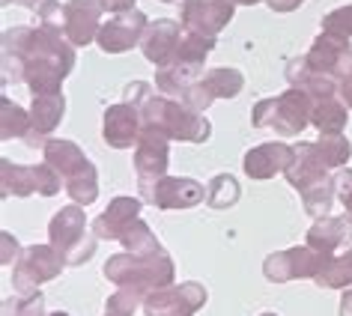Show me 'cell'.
Returning a JSON list of instances; mask_svg holds the SVG:
<instances>
[{"label":"cell","instance_id":"cell-1","mask_svg":"<svg viewBox=\"0 0 352 316\" xmlns=\"http://www.w3.org/2000/svg\"><path fill=\"white\" fill-rule=\"evenodd\" d=\"M63 33L48 27H15L3 33V84H28L33 95L60 93L75 66V51Z\"/></svg>","mask_w":352,"mask_h":316},{"label":"cell","instance_id":"cell-2","mask_svg":"<svg viewBox=\"0 0 352 316\" xmlns=\"http://www.w3.org/2000/svg\"><path fill=\"white\" fill-rule=\"evenodd\" d=\"M140 117L146 126L164 131L170 140H186V144H204L212 135L209 120H204L197 111H191L188 104L170 99V95H149L140 104Z\"/></svg>","mask_w":352,"mask_h":316},{"label":"cell","instance_id":"cell-3","mask_svg":"<svg viewBox=\"0 0 352 316\" xmlns=\"http://www.w3.org/2000/svg\"><path fill=\"white\" fill-rule=\"evenodd\" d=\"M104 278L117 286H138L144 293L173 284V262L158 248L153 253H117L104 262Z\"/></svg>","mask_w":352,"mask_h":316},{"label":"cell","instance_id":"cell-4","mask_svg":"<svg viewBox=\"0 0 352 316\" xmlns=\"http://www.w3.org/2000/svg\"><path fill=\"white\" fill-rule=\"evenodd\" d=\"M311 111H314V95H307L298 87H289L287 93L275 99H263L251 108L254 128H272L284 137H296L311 126Z\"/></svg>","mask_w":352,"mask_h":316},{"label":"cell","instance_id":"cell-5","mask_svg":"<svg viewBox=\"0 0 352 316\" xmlns=\"http://www.w3.org/2000/svg\"><path fill=\"white\" fill-rule=\"evenodd\" d=\"M66 266V257L60 253L54 245H30V248H24L19 266H15V275H12V286L19 289V293H36L39 284H45V280L57 278L60 269Z\"/></svg>","mask_w":352,"mask_h":316},{"label":"cell","instance_id":"cell-6","mask_svg":"<svg viewBox=\"0 0 352 316\" xmlns=\"http://www.w3.org/2000/svg\"><path fill=\"white\" fill-rule=\"evenodd\" d=\"M164 131L153 126H140L138 149H135V173H138V191L155 185L162 177H167V161H170V144Z\"/></svg>","mask_w":352,"mask_h":316},{"label":"cell","instance_id":"cell-7","mask_svg":"<svg viewBox=\"0 0 352 316\" xmlns=\"http://www.w3.org/2000/svg\"><path fill=\"white\" fill-rule=\"evenodd\" d=\"M331 253H322L305 245V248H287L280 253H269L263 262V275L272 284H287V280H298V278H316V271L322 269V262Z\"/></svg>","mask_w":352,"mask_h":316},{"label":"cell","instance_id":"cell-8","mask_svg":"<svg viewBox=\"0 0 352 316\" xmlns=\"http://www.w3.org/2000/svg\"><path fill=\"white\" fill-rule=\"evenodd\" d=\"M204 304H206V286L188 280V284H182V286L170 284V286L146 293L144 313L146 316H195Z\"/></svg>","mask_w":352,"mask_h":316},{"label":"cell","instance_id":"cell-9","mask_svg":"<svg viewBox=\"0 0 352 316\" xmlns=\"http://www.w3.org/2000/svg\"><path fill=\"white\" fill-rule=\"evenodd\" d=\"M146 15L140 10H126V12H113L108 21L99 27V48L104 54H126L144 39V30H146Z\"/></svg>","mask_w":352,"mask_h":316},{"label":"cell","instance_id":"cell-10","mask_svg":"<svg viewBox=\"0 0 352 316\" xmlns=\"http://www.w3.org/2000/svg\"><path fill=\"white\" fill-rule=\"evenodd\" d=\"M236 12L233 0H182V27L188 33L215 39Z\"/></svg>","mask_w":352,"mask_h":316},{"label":"cell","instance_id":"cell-11","mask_svg":"<svg viewBox=\"0 0 352 316\" xmlns=\"http://www.w3.org/2000/svg\"><path fill=\"white\" fill-rule=\"evenodd\" d=\"M108 12L104 0H66L63 6V36L75 48L87 45L99 36L102 15Z\"/></svg>","mask_w":352,"mask_h":316},{"label":"cell","instance_id":"cell-12","mask_svg":"<svg viewBox=\"0 0 352 316\" xmlns=\"http://www.w3.org/2000/svg\"><path fill=\"white\" fill-rule=\"evenodd\" d=\"M146 203L158 209H191L206 200V188L188 177H162L155 185L140 191Z\"/></svg>","mask_w":352,"mask_h":316},{"label":"cell","instance_id":"cell-13","mask_svg":"<svg viewBox=\"0 0 352 316\" xmlns=\"http://www.w3.org/2000/svg\"><path fill=\"white\" fill-rule=\"evenodd\" d=\"M307 66L320 75H331V78H346L352 75V45L349 39H340V36H331V33H320L314 39L311 51L305 54Z\"/></svg>","mask_w":352,"mask_h":316},{"label":"cell","instance_id":"cell-14","mask_svg":"<svg viewBox=\"0 0 352 316\" xmlns=\"http://www.w3.org/2000/svg\"><path fill=\"white\" fill-rule=\"evenodd\" d=\"M296 158V146L293 144H278V140H272V144H260L245 153V177L248 179H272L278 177V173H287V168L293 164Z\"/></svg>","mask_w":352,"mask_h":316},{"label":"cell","instance_id":"cell-15","mask_svg":"<svg viewBox=\"0 0 352 316\" xmlns=\"http://www.w3.org/2000/svg\"><path fill=\"white\" fill-rule=\"evenodd\" d=\"M140 126H144V117H140L138 104L120 102V104H111V108L104 111L102 135H104V140H108V146L126 149V146H135L138 144Z\"/></svg>","mask_w":352,"mask_h":316},{"label":"cell","instance_id":"cell-16","mask_svg":"<svg viewBox=\"0 0 352 316\" xmlns=\"http://www.w3.org/2000/svg\"><path fill=\"white\" fill-rule=\"evenodd\" d=\"M66 113V99L63 93H42V95H33V104H30V135L24 137L30 146H45L48 144V135L60 126Z\"/></svg>","mask_w":352,"mask_h":316},{"label":"cell","instance_id":"cell-17","mask_svg":"<svg viewBox=\"0 0 352 316\" xmlns=\"http://www.w3.org/2000/svg\"><path fill=\"white\" fill-rule=\"evenodd\" d=\"M182 21H173V19H158L153 24H146L144 30V39H140V51H144V57L149 60V63L164 66L167 60L173 57L176 45H179L182 39Z\"/></svg>","mask_w":352,"mask_h":316},{"label":"cell","instance_id":"cell-18","mask_svg":"<svg viewBox=\"0 0 352 316\" xmlns=\"http://www.w3.org/2000/svg\"><path fill=\"white\" fill-rule=\"evenodd\" d=\"M140 200L138 197H113L104 212L93 221V236L99 239H111V242H120V236L126 233L129 224H135L140 218Z\"/></svg>","mask_w":352,"mask_h":316},{"label":"cell","instance_id":"cell-19","mask_svg":"<svg viewBox=\"0 0 352 316\" xmlns=\"http://www.w3.org/2000/svg\"><path fill=\"white\" fill-rule=\"evenodd\" d=\"M84 230H87V215H84L81 206L72 203V206H63L54 218H51L48 239H51V245H54L60 253H66V251H72L75 245L87 236Z\"/></svg>","mask_w":352,"mask_h":316},{"label":"cell","instance_id":"cell-20","mask_svg":"<svg viewBox=\"0 0 352 316\" xmlns=\"http://www.w3.org/2000/svg\"><path fill=\"white\" fill-rule=\"evenodd\" d=\"M352 239V215H338V218H316L314 227L307 230V245L322 253L338 251L340 245Z\"/></svg>","mask_w":352,"mask_h":316},{"label":"cell","instance_id":"cell-21","mask_svg":"<svg viewBox=\"0 0 352 316\" xmlns=\"http://www.w3.org/2000/svg\"><path fill=\"white\" fill-rule=\"evenodd\" d=\"M329 168L322 164V158L316 155V149H314V144H296V158H293V164L287 168V182L293 188H298V191H305L311 182H316V179H322V177H329L325 173Z\"/></svg>","mask_w":352,"mask_h":316},{"label":"cell","instance_id":"cell-22","mask_svg":"<svg viewBox=\"0 0 352 316\" xmlns=\"http://www.w3.org/2000/svg\"><path fill=\"white\" fill-rule=\"evenodd\" d=\"M42 149H45V161L63 177V182L69 177H75V173H81L87 164H90V158L81 153V146H78L75 140H48Z\"/></svg>","mask_w":352,"mask_h":316},{"label":"cell","instance_id":"cell-23","mask_svg":"<svg viewBox=\"0 0 352 316\" xmlns=\"http://www.w3.org/2000/svg\"><path fill=\"white\" fill-rule=\"evenodd\" d=\"M311 126L320 128V135H340L343 126H346V104H343L338 95L314 99Z\"/></svg>","mask_w":352,"mask_h":316},{"label":"cell","instance_id":"cell-24","mask_svg":"<svg viewBox=\"0 0 352 316\" xmlns=\"http://www.w3.org/2000/svg\"><path fill=\"white\" fill-rule=\"evenodd\" d=\"M30 197L36 194V170L33 164H12L3 158V197Z\"/></svg>","mask_w":352,"mask_h":316},{"label":"cell","instance_id":"cell-25","mask_svg":"<svg viewBox=\"0 0 352 316\" xmlns=\"http://www.w3.org/2000/svg\"><path fill=\"white\" fill-rule=\"evenodd\" d=\"M302 194V206L305 212L311 218H325L331 212V203H334V179L331 177H322L311 182L305 191H298Z\"/></svg>","mask_w":352,"mask_h":316},{"label":"cell","instance_id":"cell-26","mask_svg":"<svg viewBox=\"0 0 352 316\" xmlns=\"http://www.w3.org/2000/svg\"><path fill=\"white\" fill-rule=\"evenodd\" d=\"M200 81L206 84V90L215 95V99H233V95L242 93L245 87V78L239 69H209V72L200 78Z\"/></svg>","mask_w":352,"mask_h":316},{"label":"cell","instance_id":"cell-27","mask_svg":"<svg viewBox=\"0 0 352 316\" xmlns=\"http://www.w3.org/2000/svg\"><path fill=\"white\" fill-rule=\"evenodd\" d=\"M66 194L72 197V203L78 206H90L96 197H99V173H96L93 161L87 164V168L81 173H75V177H69L66 182Z\"/></svg>","mask_w":352,"mask_h":316},{"label":"cell","instance_id":"cell-28","mask_svg":"<svg viewBox=\"0 0 352 316\" xmlns=\"http://www.w3.org/2000/svg\"><path fill=\"white\" fill-rule=\"evenodd\" d=\"M0 108H3V122H0V137L12 140V137H28L30 135V113L21 111L10 95L0 99Z\"/></svg>","mask_w":352,"mask_h":316},{"label":"cell","instance_id":"cell-29","mask_svg":"<svg viewBox=\"0 0 352 316\" xmlns=\"http://www.w3.org/2000/svg\"><path fill=\"white\" fill-rule=\"evenodd\" d=\"M239 194H242L239 182H236L230 173H218L206 188V203L212 209H230L239 203Z\"/></svg>","mask_w":352,"mask_h":316},{"label":"cell","instance_id":"cell-30","mask_svg":"<svg viewBox=\"0 0 352 316\" xmlns=\"http://www.w3.org/2000/svg\"><path fill=\"white\" fill-rule=\"evenodd\" d=\"M314 149L322 158L325 168H340L352 155V144L343 135H322L320 140H314Z\"/></svg>","mask_w":352,"mask_h":316},{"label":"cell","instance_id":"cell-31","mask_svg":"<svg viewBox=\"0 0 352 316\" xmlns=\"http://www.w3.org/2000/svg\"><path fill=\"white\" fill-rule=\"evenodd\" d=\"M316 284L329 286V289H343L352 286V262L346 257H329L322 262V269L316 271Z\"/></svg>","mask_w":352,"mask_h":316},{"label":"cell","instance_id":"cell-32","mask_svg":"<svg viewBox=\"0 0 352 316\" xmlns=\"http://www.w3.org/2000/svg\"><path fill=\"white\" fill-rule=\"evenodd\" d=\"M120 242L126 245V248H129L131 253H153V251L162 248V245H158V239L153 236V230H149V224L144 221V218H138L135 224H129V227H126V233L120 236Z\"/></svg>","mask_w":352,"mask_h":316},{"label":"cell","instance_id":"cell-33","mask_svg":"<svg viewBox=\"0 0 352 316\" xmlns=\"http://www.w3.org/2000/svg\"><path fill=\"white\" fill-rule=\"evenodd\" d=\"M144 298H146L144 289H138V286H120L117 293L108 298V304H104V311H108L104 316H135V311L144 304Z\"/></svg>","mask_w":352,"mask_h":316},{"label":"cell","instance_id":"cell-34","mask_svg":"<svg viewBox=\"0 0 352 316\" xmlns=\"http://www.w3.org/2000/svg\"><path fill=\"white\" fill-rule=\"evenodd\" d=\"M322 33H331V36H340V39H352V3L325 15Z\"/></svg>","mask_w":352,"mask_h":316},{"label":"cell","instance_id":"cell-35","mask_svg":"<svg viewBox=\"0 0 352 316\" xmlns=\"http://www.w3.org/2000/svg\"><path fill=\"white\" fill-rule=\"evenodd\" d=\"M96 245H99V236H84V239L78 242L72 251L63 253V257H66V266H84V262L96 253Z\"/></svg>","mask_w":352,"mask_h":316},{"label":"cell","instance_id":"cell-36","mask_svg":"<svg viewBox=\"0 0 352 316\" xmlns=\"http://www.w3.org/2000/svg\"><path fill=\"white\" fill-rule=\"evenodd\" d=\"M334 191H338V200L346 206V212L352 215V170H338L334 177Z\"/></svg>","mask_w":352,"mask_h":316},{"label":"cell","instance_id":"cell-37","mask_svg":"<svg viewBox=\"0 0 352 316\" xmlns=\"http://www.w3.org/2000/svg\"><path fill=\"white\" fill-rule=\"evenodd\" d=\"M149 95H153V90H149V84H144V81H135V84H129L126 87V102H131V104H144Z\"/></svg>","mask_w":352,"mask_h":316},{"label":"cell","instance_id":"cell-38","mask_svg":"<svg viewBox=\"0 0 352 316\" xmlns=\"http://www.w3.org/2000/svg\"><path fill=\"white\" fill-rule=\"evenodd\" d=\"M3 3L6 6H10V3H21V6H28V10H33V12H42V10H48V6L51 3H57V0H3Z\"/></svg>","mask_w":352,"mask_h":316},{"label":"cell","instance_id":"cell-39","mask_svg":"<svg viewBox=\"0 0 352 316\" xmlns=\"http://www.w3.org/2000/svg\"><path fill=\"white\" fill-rule=\"evenodd\" d=\"M266 3H269V10H275V12H293L305 0H266Z\"/></svg>","mask_w":352,"mask_h":316},{"label":"cell","instance_id":"cell-40","mask_svg":"<svg viewBox=\"0 0 352 316\" xmlns=\"http://www.w3.org/2000/svg\"><path fill=\"white\" fill-rule=\"evenodd\" d=\"M111 12H126V10H135V0H104Z\"/></svg>","mask_w":352,"mask_h":316},{"label":"cell","instance_id":"cell-41","mask_svg":"<svg viewBox=\"0 0 352 316\" xmlns=\"http://www.w3.org/2000/svg\"><path fill=\"white\" fill-rule=\"evenodd\" d=\"M340 316H352V286L340 298Z\"/></svg>","mask_w":352,"mask_h":316},{"label":"cell","instance_id":"cell-42","mask_svg":"<svg viewBox=\"0 0 352 316\" xmlns=\"http://www.w3.org/2000/svg\"><path fill=\"white\" fill-rule=\"evenodd\" d=\"M10 260H12V236L3 233V262H10Z\"/></svg>","mask_w":352,"mask_h":316},{"label":"cell","instance_id":"cell-43","mask_svg":"<svg viewBox=\"0 0 352 316\" xmlns=\"http://www.w3.org/2000/svg\"><path fill=\"white\" fill-rule=\"evenodd\" d=\"M236 6H254V3H260V0H233Z\"/></svg>","mask_w":352,"mask_h":316},{"label":"cell","instance_id":"cell-44","mask_svg":"<svg viewBox=\"0 0 352 316\" xmlns=\"http://www.w3.org/2000/svg\"><path fill=\"white\" fill-rule=\"evenodd\" d=\"M48 316H69V313H63V311H57V313H48Z\"/></svg>","mask_w":352,"mask_h":316},{"label":"cell","instance_id":"cell-45","mask_svg":"<svg viewBox=\"0 0 352 316\" xmlns=\"http://www.w3.org/2000/svg\"><path fill=\"white\" fill-rule=\"evenodd\" d=\"M162 3H182V0H162Z\"/></svg>","mask_w":352,"mask_h":316},{"label":"cell","instance_id":"cell-46","mask_svg":"<svg viewBox=\"0 0 352 316\" xmlns=\"http://www.w3.org/2000/svg\"><path fill=\"white\" fill-rule=\"evenodd\" d=\"M346 260H349V262H352V248H349V251H346Z\"/></svg>","mask_w":352,"mask_h":316},{"label":"cell","instance_id":"cell-47","mask_svg":"<svg viewBox=\"0 0 352 316\" xmlns=\"http://www.w3.org/2000/svg\"><path fill=\"white\" fill-rule=\"evenodd\" d=\"M263 316H278V313H263Z\"/></svg>","mask_w":352,"mask_h":316}]
</instances>
